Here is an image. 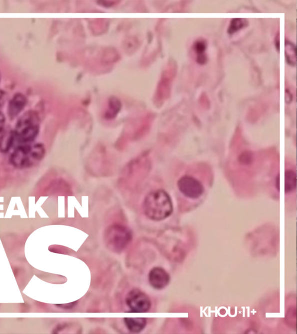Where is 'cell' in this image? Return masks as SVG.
Here are the masks:
<instances>
[{
  "label": "cell",
  "instance_id": "1",
  "mask_svg": "<svg viewBox=\"0 0 297 334\" xmlns=\"http://www.w3.org/2000/svg\"><path fill=\"white\" fill-rule=\"evenodd\" d=\"M142 208L146 217L155 221L165 220L173 211L171 197L162 189L148 193L143 202Z\"/></svg>",
  "mask_w": 297,
  "mask_h": 334
},
{
  "label": "cell",
  "instance_id": "18",
  "mask_svg": "<svg viewBox=\"0 0 297 334\" xmlns=\"http://www.w3.org/2000/svg\"><path fill=\"white\" fill-rule=\"evenodd\" d=\"M0 80H1V75H0Z\"/></svg>",
  "mask_w": 297,
  "mask_h": 334
},
{
  "label": "cell",
  "instance_id": "7",
  "mask_svg": "<svg viewBox=\"0 0 297 334\" xmlns=\"http://www.w3.org/2000/svg\"><path fill=\"white\" fill-rule=\"evenodd\" d=\"M148 279L150 286L157 290L165 288L170 281L169 274L165 269L160 267L152 269L149 272Z\"/></svg>",
  "mask_w": 297,
  "mask_h": 334
},
{
  "label": "cell",
  "instance_id": "15",
  "mask_svg": "<svg viewBox=\"0 0 297 334\" xmlns=\"http://www.w3.org/2000/svg\"><path fill=\"white\" fill-rule=\"evenodd\" d=\"M5 125V117L3 116V114L1 113H0V134L4 130Z\"/></svg>",
  "mask_w": 297,
  "mask_h": 334
},
{
  "label": "cell",
  "instance_id": "4",
  "mask_svg": "<svg viewBox=\"0 0 297 334\" xmlns=\"http://www.w3.org/2000/svg\"><path fill=\"white\" fill-rule=\"evenodd\" d=\"M132 239V231L127 226L122 225L110 226L104 233V241L106 247L110 250L117 253L126 249Z\"/></svg>",
  "mask_w": 297,
  "mask_h": 334
},
{
  "label": "cell",
  "instance_id": "5",
  "mask_svg": "<svg viewBox=\"0 0 297 334\" xmlns=\"http://www.w3.org/2000/svg\"><path fill=\"white\" fill-rule=\"evenodd\" d=\"M126 303L130 309V312L133 313H145L149 311L152 306L149 297L137 289L131 290L127 293Z\"/></svg>",
  "mask_w": 297,
  "mask_h": 334
},
{
  "label": "cell",
  "instance_id": "2",
  "mask_svg": "<svg viewBox=\"0 0 297 334\" xmlns=\"http://www.w3.org/2000/svg\"><path fill=\"white\" fill-rule=\"evenodd\" d=\"M45 150L41 143L23 144L17 148L11 156V162L17 168L31 167L44 157Z\"/></svg>",
  "mask_w": 297,
  "mask_h": 334
},
{
  "label": "cell",
  "instance_id": "16",
  "mask_svg": "<svg viewBox=\"0 0 297 334\" xmlns=\"http://www.w3.org/2000/svg\"><path fill=\"white\" fill-rule=\"evenodd\" d=\"M77 303H78V301H74V302H73V303L66 304L57 305V306H59V307H61V308H64V309H71V308H72L76 306V305Z\"/></svg>",
  "mask_w": 297,
  "mask_h": 334
},
{
  "label": "cell",
  "instance_id": "6",
  "mask_svg": "<svg viewBox=\"0 0 297 334\" xmlns=\"http://www.w3.org/2000/svg\"><path fill=\"white\" fill-rule=\"evenodd\" d=\"M177 185L181 193L189 199H198L204 192L201 183L190 176H184L181 178L178 181Z\"/></svg>",
  "mask_w": 297,
  "mask_h": 334
},
{
  "label": "cell",
  "instance_id": "14",
  "mask_svg": "<svg viewBox=\"0 0 297 334\" xmlns=\"http://www.w3.org/2000/svg\"><path fill=\"white\" fill-rule=\"evenodd\" d=\"M206 49V43L204 41H200L197 42L195 45V50L198 53V61L199 63H204L206 61V56L205 52Z\"/></svg>",
  "mask_w": 297,
  "mask_h": 334
},
{
  "label": "cell",
  "instance_id": "8",
  "mask_svg": "<svg viewBox=\"0 0 297 334\" xmlns=\"http://www.w3.org/2000/svg\"><path fill=\"white\" fill-rule=\"evenodd\" d=\"M27 103L26 97L21 93H17L10 102L8 107L9 116L13 118L21 113Z\"/></svg>",
  "mask_w": 297,
  "mask_h": 334
},
{
  "label": "cell",
  "instance_id": "12",
  "mask_svg": "<svg viewBox=\"0 0 297 334\" xmlns=\"http://www.w3.org/2000/svg\"><path fill=\"white\" fill-rule=\"evenodd\" d=\"M15 138L14 132L9 133L8 134L2 136L0 139V150L3 152H6L15 142Z\"/></svg>",
  "mask_w": 297,
  "mask_h": 334
},
{
  "label": "cell",
  "instance_id": "3",
  "mask_svg": "<svg viewBox=\"0 0 297 334\" xmlns=\"http://www.w3.org/2000/svg\"><path fill=\"white\" fill-rule=\"evenodd\" d=\"M40 131V120L37 113L28 111L17 122L14 131L15 139L22 144L33 142Z\"/></svg>",
  "mask_w": 297,
  "mask_h": 334
},
{
  "label": "cell",
  "instance_id": "17",
  "mask_svg": "<svg viewBox=\"0 0 297 334\" xmlns=\"http://www.w3.org/2000/svg\"><path fill=\"white\" fill-rule=\"evenodd\" d=\"M277 184L276 186L277 187V189L279 190V176H278V177H277Z\"/></svg>",
  "mask_w": 297,
  "mask_h": 334
},
{
  "label": "cell",
  "instance_id": "11",
  "mask_svg": "<svg viewBox=\"0 0 297 334\" xmlns=\"http://www.w3.org/2000/svg\"><path fill=\"white\" fill-rule=\"evenodd\" d=\"M285 57L286 62L291 66L296 64V49L295 46L291 42H285Z\"/></svg>",
  "mask_w": 297,
  "mask_h": 334
},
{
  "label": "cell",
  "instance_id": "13",
  "mask_svg": "<svg viewBox=\"0 0 297 334\" xmlns=\"http://www.w3.org/2000/svg\"><path fill=\"white\" fill-rule=\"evenodd\" d=\"M248 24V21L245 19H232L230 26L229 27L228 33L230 34H234L236 31H238L246 27Z\"/></svg>",
  "mask_w": 297,
  "mask_h": 334
},
{
  "label": "cell",
  "instance_id": "10",
  "mask_svg": "<svg viewBox=\"0 0 297 334\" xmlns=\"http://www.w3.org/2000/svg\"><path fill=\"white\" fill-rule=\"evenodd\" d=\"M296 174L294 171L287 170L285 174V193L292 192L296 188Z\"/></svg>",
  "mask_w": 297,
  "mask_h": 334
},
{
  "label": "cell",
  "instance_id": "9",
  "mask_svg": "<svg viewBox=\"0 0 297 334\" xmlns=\"http://www.w3.org/2000/svg\"><path fill=\"white\" fill-rule=\"evenodd\" d=\"M124 322L129 332L135 333L142 332L147 324L144 318H125Z\"/></svg>",
  "mask_w": 297,
  "mask_h": 334
}]
</instances>
